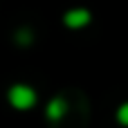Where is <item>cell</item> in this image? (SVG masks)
Here are the masks:
<instances>
[{
    "label": "cell",
    "instance_id": "cell-1",
    "mask_svg": "<svg viewBox=\"0 0 128 128\" xmlns=\"http://www.w3.org/2000/svg\"><path fill=\"white\" fill-rule=\"evenodd\" d=\"M7 99L11 104V108L16 110H29L36 106V90L27 83H14L9 90H7Z\"/></svg>",
    "mask_w": 128,
    "mask_h": 128
},
{
    "label": "cell",
    "instance_id": "cell-2",
    "mask_svg": "<svg viewBox=\"0 0 128 128\" xmlns=\"http://www.w3.org/2000/svg\"><path fill=\"white\" fill-rule=\"evenodd\" d=\"M92 22V11L86 7H74L63 14V25L68 29H83Z\"/></svg>",
    "mask_w": 128,
    "mask_h": 128
},
{
    "label": "cell",
    "instance_id": "cell-3",
    "mask_svg": "<svg viewBox=\"0 0 128 128\" xmlns=\"http://www.w3.org/2000/svg\"><path fill=\"white\" fill-rule=\"evenodd\" d=\"M68 112H70V104H68L65 97H54V99H50V104H47V108H45V117H47L50 122H61V119L68 117Z\"/></svg>",
    "mask_w": 128,
    "mask_h": 128
},
{
    "label": "cell",
    "instance_id": "cell-4",
    "mask_svg": "<svg viewBox=\"0 0 128 128\" xmlns=\"http://www.w3.org/2000/svg\"><path fill=\"white\" fill-rule=\"evenodd\" d=\"M14 40H16V45H20V47H29V45L36 40V36H34V32H32L29 27H20V29H16Z\"/></svg>",
    "mask_w": 128,
    "mask_h": 128
},
{
    "label": "cell",
    "instance_id": "cell-5",
    "mask_svg": "<svg viewBox=\"0 0 128 128\" xmlns=\"http://www.w3.org/2000/svg\"><path fill=\"white\" fill-rule=\"evenodd\" d=\"M117 122H119L122 126L128 128V101H124V104L117 108Z\"/></svg>",
    "mask_w": 128,
    "mask_h": 128
}]
</instances>
